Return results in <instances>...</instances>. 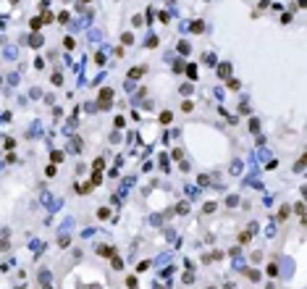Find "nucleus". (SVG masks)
Here are the masks:
<instances>
[]
</instances>
